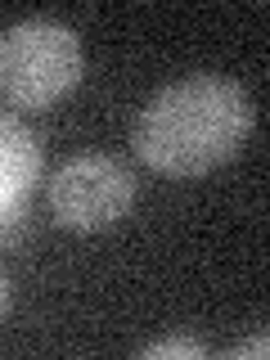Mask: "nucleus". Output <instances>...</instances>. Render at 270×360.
I'll list each match as a JSON object with an SVG mask.
<instances>
[{
	"mask_svg": "<svg viewBox=\"0 0 270 360\" xmlns=\"http://www.w3.org/2000/svg\"><path fill=\"white\" fill-rule=\"evenodd\" d=\"M252 135V99L239 82L198 72L162 86L140 108L131 131L144 167L162 176H202L239 153Z\"/></svg>",
	"mask_w": 270,
	"mask_h": 360,
	"instance_id": "nucleus-1",
	"label": "nucleus"
},
{
	"mask_svg": "<svg viewBox=\"0 0 270 360\" xmlns=\"http://www.w3.org/2000/svg\"><path fill=\"white\" fill-rule=\"evenodd\" d=\"M82 37L50 18L0 32V95L14 108H50L82 82Z\"/></svg>",
	"mask_w": 270,
	"mask_h": 360,
	"instance_id": "nucleus-2",
	"label": "nucleus"
},
{
	"mask_svg": "<svg viewBox=\"0 0 270 360\" xmlns=\"http://www.w3.org/2000/svg\"><path fill=\"white\" fill-rule=\"evenodd\" d=\"M50 217L63 230H108L135 202V176L108 153H82L50 176Z\"/></svg>",
	"mask_w": 270,
	"mask_h": 360,
	"instance_id": "nucleus-3",
	"label": "nucleus"
},
{
	"mask_svg": "<svg viewBox=\"0 0 270 360\" xmlns=\"http://www.w3.org/2000/svg\"><path fill=\"white\" fill-rule=\"evenodd\" d=\"M41 140L18 117L0 112V198H27L41 176Z\"/></svg>",
	"mask_w": 270,
	"mask_h": 360,
	"instance_id": "nucleus-4",
	"label": "nucleus"
},
{
	"mask_svg": "<svg viewBox=\"0 0 270 360\" xmlns=\"http://www.w3.org/2000/svg\"><path fill=\"white\" fill-rule=\"evenodd\" d=\"M202 352H207V347H202L198 342V338H162V342H149V347H144V360H162V356H189V360H198Z\"/></svg>",
	"mask_w": 270,
	"mask_h": 360,
	"instance_id": "nucleus-5",
	"label": "nucleus"
},
{
	"mask_svg": "<svg viewBox=\"0 0 270 360\" xmlns=\"http://www.w3.org/2000/svg\"><path fill=\"white\" fill-rule=\"evenodd\" d=\"M22 207L27 198H0V243H9L22 230Z\"/></svg>",
	"mask_w": 270,
	"mask_h": 360,
	"instance_id": "nucleus-6",
	"label": "nucleus"
},
{
	"mask_svg": "<svg viewBox=\"0 0 270 360\" xmlns=\"http://www.w3.org/2000/svg\"><path fill=\"white\" fill-rule=\"evenodd\" d=\"M270 352V342H266V333H257V338H248V342H239L230 356H266Z\"/></svg>",
	"mask_w": 270,
	"mask_h": 360,
	"instance_id": "nucleus-7",
	"label": "nucleus"
},
{
	"mask_svg": "<svg viewBox=\"0 0 270 360\" xmlns=\"http://www.w3.org/2000/svg\"><path fill=\"white\" fill-rule=\"evenodd\" d=\"M9 311V279H5V270H0V315Z\"/></svg>",
	"mask_w": 270,
	"mask_h": 360,
	"instance_id": "nucleus-8",
	"label": "nucleus"
}]
</instances>
